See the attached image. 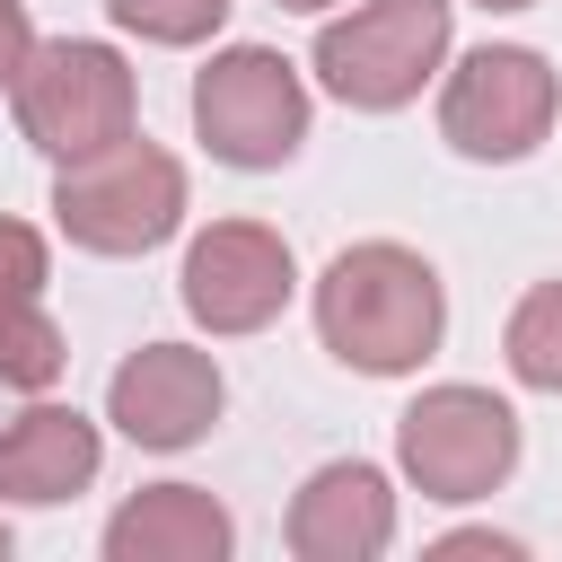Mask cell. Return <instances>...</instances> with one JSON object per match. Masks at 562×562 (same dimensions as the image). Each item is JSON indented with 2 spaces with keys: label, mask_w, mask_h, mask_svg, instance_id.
<instances>
[{
  "label": "cell",
  "mask_w": 562,
  "mask_h": 562,
  "mask_svg": "<svg viewBox=\"0 0 562 562\" xmlns=\"http://www.w3.org/2000/svg\"><path fill=\"white\" fill-rule=\"evenodd\" d=\"M448 334V290L430 272V255L395 246V237H360L316 272V342L360 369V378H404L439 351Z\"/></svg>",
  "instance_id": "obj_1"
},
{
  "label": "cell",
  "mask_w": 562,
  "mask_h": 562,
  "mask_svg": "<svg viewBox=\"0 0 562 562\" xmlns=\"http://www.w3.org/2000/svg\"><path fill=\"white\" fill-rule=\"evenodd\" d=\"M53 220L79 255H149L184 228V167L176 149L123 132L53 176Z\"/></svg>",
  "instance_id": "obj_2"
},
{
  "label": "cell",
  "mask_w": 562,
  "mask_h": 562,
  "mask_svg": "<svg viewBox=\"0 0 562 562\" xmlns=\"http://www.w3.org/2000/svg\"><path fill=\"white\" fill-rule=\"evenodd\" d=\"M9 105H18L26 149H44L53 167H70V158H88V149H105L123 132H140V79L97 35L35 44L26 70H18V88H9Z\"/></svg>",
  "instance_id": "obj_3"
},
{
  "label": "cell",
  "mask_w": 562,
  "mask_h": 562,
  "mask_svg": "<svg viewBox=\"0 0 562 562\" xmlns=\"http://www.w3.org/2000/svg\"><path fill=\"white\" fill-rule=\"evenodd\" d=\"M395 465L422 501H492L509 474H518V413L492 395V386H422L404 413H395Z\"/></svg>",
  "instance_id": "obj_4"
},
{
  "label": "cell",
  "mask_w": 562,
  "mask_h": 562,
  "mask_svg": "<svg viewBox=\"0 0 562 562\" xmlns=\"http://www.w3.org/2000/svg\"><path fill=\"white\" fill-rule=\"evenodd\" d=\"M448 26H457L448 0H360L351 18L316 26V79L351 114H395L439 79Z\"/></svg>",
  "instance_id": "obj_5"
},
{
  "label": "cell",
  "mask_w": 562,
  "mask_h": 562,
  "mask_svg": "<svg viewBox=\"0 0 562 562\" xmlns=\"http://www.w3.org/2000/svg\"><path fill=\"white\" fill-rule=\"evenodd\" d=\"M307 114H316L307 105V79L272 44H228L193 79V132H202V149L220 167H246V176L290 167L299 140H307Z\"/></svg>",
  "instance_id": "obj_6"
},
{
  "label": "cell",
  "mask_w": 562,
  "mask_h": 562,
  "mask_svg": "<svg viewBox=\"0 0 562 562\" xmlns=\"http://www.w3.org/2000/svg\"><path fill=\"white\" fill-rule=\"evenodd\" d=\"M562 114V79L536 44H474L439 79V140L474 167H518L544 149Z\"/></svg>",
  "instance_id": "obj_7"
},
{
  "label": "cell",
  "mask_w": 562,
  "mask_h": 562,
  "mask_svg": "<svg viewBox=\"0 0 562 562\" xmlns=\"http://www.w3.org/2000/svg\"><path fill=\"white\" fill-rule=\"evenodd\" d=\"M184 316L202 334H263L290 299H299V255L281 228L263 220H211L193 246H184Z\"/></svg>",
  "instance_id": "obj_8"
},
{
  "label": "cell",
  "mask_w": 562,
  "mask_h": 562,
  "mask_svg": "<svg viewBox=\"0 0 562 562\" xmlns=\"http://www.w3.org/2000/svg\"><path fill=\"white\" fill-rule=\"evenodd\" d=\"M220 404H228V378H220V360L193 351V342H140V351L105 378V422H114L132 448H158V457L211 439V430H220Z\"/></svg>",
  "instance_id": "obj_9"
},
{
  "label": "cell",
  "mask_w": 562,
  "mask_h": 562,
  "mask_svg": "<svg viewBox=\"0 0 562 562\" xmlns=\"http://www.w3.org/2000/svg\"><path fill=\"white\" fill-rule=\"evenodd\" d=\"M281 536L299 562H378L395 544V483L369 457H334L290 492Z\"/></svg>",
  "instance_id": "obj_10"
},
{
  "label": "cell",
  "mask_w": 562,
  "mask_h": 562,
  "mask_svg": "<svg viewBox=\"0 0 562 562\" xmlns=\"http://www.w3.org/2000/svg\"><path fill=\"white\" fill-rule=\"evenodd\" d=\"M105 465V430L79 404H26L18 422H0V501L18 509H53L79 501Z\"/></svg>",
  "instance_id": "obj_11"
},
{
  "label": "cell",
  "mask_w": 562,
  "mask_h": 562,
  "mask_svg": "<svg viewBox=\"0 0 562 562\" xmlns=\"http://www.w3.org/2000/svg\"><path fill=\"white\" fill-rule=\"evenodd\" d=\"M237 518L202 483H140L105 518V562H228Z\"/></svg>",
  "instance_id": "obj_12"
},
{
  "label": "cell",
  "mask_w": 562,
  "mask_h": 562,
  "mask_svg": "<svg viewBox=\"0 0 562 562\" xmlns=\"http://www.w3.org/2000/svg\"><path fill=\"white\" fill-rule=\"evenodd\" d=\"M501 360H509V378H518L527 395H562V272L536 281V290L509 307V325H501Z\"/></svg>",
  "instance_id": "obj_13"
},
{
  "label": "cell",
  "mask_w": 562,
  "mask_h": 562,
  "mask_svg": "<svg viewBox=\"0 0 562 562\" xmlns=\"http://www.w3.org/2000/svg\"><path fill=\"white\" fill-rule=\"evenodd\" d=\"M61 369H70V342H61V325L44 316V299L0 307V386L44 395V386H61Z\"/></svg>",
  "instance_id": "obj_14"
},
{
  "label": "cell",
  "mask_w": 562,
  "mask_h": 562,
  "mask_svg": "<svg viewBox=\"0 0 562 562\" xmlns=\"http://www.w3.org/2000/svg\"><path fill=\"white\" fill-rule=\"evenodd\" d=\"M105 18H114L123 35H140V44L184 53V44H211V35L228 26V0H105Z\"/></svg>",
  "instance_id": "obj_15"
},
{
  "label": "cell",
  "mask_w": 562,
  "mask_h": 562,
  "mask_svg": "<svg viewBox=\"0 0 562 562\" xmlns=\"http://www.w3.org/2000/svg\"><path fill=\"white\" fill-rule=\"evenodd\" d=\"M44 281H53V255H44V237H35L26 220H0V307H26V299H44Z\"/></svg>",
  "instance_id": "obj_16"
},
{
  "label": "cell",
  "mask_w": 562,
  "mask_h": 562,
  "mask_svg": "<svg viewBox=\"0 0 562 562\" xmlns=\"http://www.w3.org/2000/svg\"><path fill=\"white\" fill-rule=\"evenodd\" d=\"M26 53H35V18H26V0H0V88H18Z\"/></svg>",
  "instance_id": "obj_17"
},
{
  "label": "cell",
  "mask_w": 562,
  "mask_h": 562,
  "mask_svg": "<svg viewBox=\"0 0 562 562\" xmlns=\"http://www.w3.org/2000/svg\"><path fill=\"white\" fill-rule=\"evenodd\" d=\"M439 553H501V562H518V553H527V536H492V527H465V536H439Z\"/></svg>",
  "instance_id": "obj_18"
},
{
  "label": "cell",
  "mask_w": 562,
  "mask_h": 562,
  "mask_svg": "<svg viewBox=\"0 0 562 562\" xmlns=\"http://www.w3.org/2000/svg\"><path fill=\"white\" fill-rule=\"evenodd\" d=\"M272 9H299V18H325V9H342V0H272Z\"/></svg>",
  "instance_id": "obj_19"
},
{
  "label": "cell",
  "mask_w": 562,
  "mask_h": 562,
  "mask_svg": "<svg viewBox=\"0 0 562 562\" xmlns=\"http://www.w3.org/2000/svg\"><path fill=\"white\" fill-rule=\"evenodd\" d=\"M474 9H492V18H518V9H536V0H474Z\"/></svg>",
  "instance_id": "obj_20"
},
{
  "label": "cell",
  "mask_w": 562,
  "mask_h": 562,
  "mask_svg": "<svg viewBox=\"0 0 562 562\" xmlns=\"http://www.w3.org/2000/svg\"><path fill=\"white\" fill-rule=\"evenodd\" d=\"M0 562H9V518H0Z\"/></svg>",
  "instance_id": "obj_21"
}]
</instances>
